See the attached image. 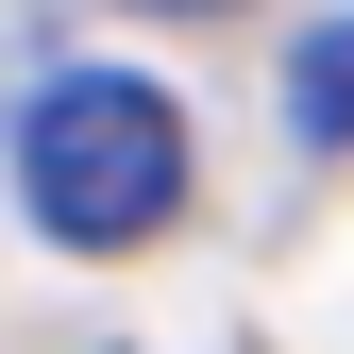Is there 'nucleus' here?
Here are the masks:
<instances>
[{
    "label": "nucleus",
    "instance_id": "f257e3e1",
    "mask_svg": "<svg viewBox=\"0 0 354 354\" xmlns=\"http://www.w3.org/2000/svg\"><path fill=\"white\" fill-rule=\"evenodd\" d=\"M17 203L51 253H136L186 219V102L152 68H51L17 102Z\"/></svg>",
    "mask_w": 354,
    "mask_h": 354
},
{
    "label": "nucleus",
    "instance_id": "f03ea898",
    "mask_svg": "<svg viewBox=\"0 0 354 354\" xmlns=\"http://www.w3.org/2000/svg\"><path fill=\"white\" fill-rule=\"evenodd\" d=\"M287 102H304V136H337V152H354V17H321V34L287 51Z\"/></svg>",
    "mask_w": 354,
    "mask_h": 354
},
{
    "label": "nucleus",
    "instance_id": "7ed1b4c3",
    "mask_svg": "<svg viewBox=\"0 0 354 354\" xmlns=\"http://www.w3.org/2000/svg\"><path fill=\"white\" fill-rule=\"evenodd\" d=\"M169 17H186V0H169Z\"/></svg>",
    "mask_w": 354,
    "mask_h": 354
}]
</instances>
